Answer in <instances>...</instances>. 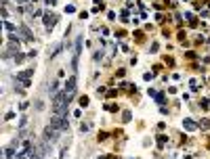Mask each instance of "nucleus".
<instances>
[{"label": "nucleus", "mask_w": 210, "mask_h": 159, "mask_svg": "<svg viewBox=\"0 0 210 159\" xmlns=\"http://www.w3.org/2000/svg\"><path fill=\"white\" fill-rule=\"evenodd\" d=\"M30 76H32V71H23V73H19L17 78H19V82H21L23 86H27V84H30Z\"/></svg>", "instance_id": "1"}, {"label": "nucleus", "mask_w": 210, "mask_h": 159, "mask_svg": "<svg viewBox=\"0 0 210 159\" xmlns=\"http://www.w3.org/2000/svg\"><path fill=\"white\" fill-rule=\"evenodd\" d=\"M183 126H185L187 130H195V121H191V119H185V121H183Z\"/></svg>", "instance_id": "2"}, {"label": "nucleus", "mask_w": 210, "mask_h": 159, "mask_svg": "<svg viewBox=\"0 0 210 159\" xmlns=\"http://www.w3.org/2000/svg\"><path fill=\"white\" fill-rule=\"evenodd\" d=\"M17 2H27V0H17Z\"/></svg>", "instance_id": "3"}]
</instances>
